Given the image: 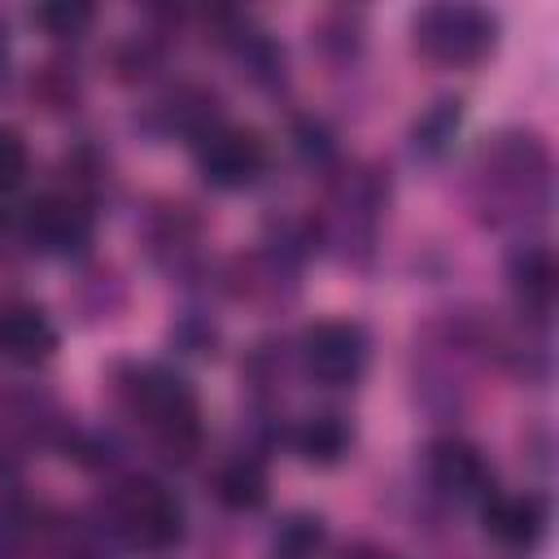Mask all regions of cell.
<instances>
[{"mask_svg":"<svg viewBox=\"0 0 559 559\" xmlns=\"http://www.w3.org/2000/svg\"><path fill=\"white\" fill-rule=\"evenodd\" d=\"M467 205L493 231H537L555 205V162L537 131L502 127L467 157Z\"/></svg>","mask_w":559,"mask_h":559,"instance_id":"1","label":"cell"},{"mask_svg":"<svg viewBox=\"0 0 559 559\" xmlns=\"http://www.w3.org/2000/svg\"><path fill=\"white\" fill-rule=\"evenodd\" d=\"M114 393L127 419H135L170 459H188L201 445V402L175 367L127 362L114 376Z\"/></svg>","mask_w":559,"mask_h":559,"instance_id":"2","label":"cell"},{"mask_svg":"<svg viewBox=\"0 0 559 559\" xmlns=\"http://www.w3.org/2000/svg\"><path fill=\"white\" fill-rule=\"evenodd\" d=\"M105 533L135 555H170L183 542L188 515L170 485L153 476H127L105 493Z\"/></svg>","mask_w":559,"mask_h":559,"instance_id":"3","label":"cell"},{"mask_svg":"<svg viewBox=\"0 0 559 559\" xmlns=\"http://www.w3.org/2000/svg\"><path fill=\"white\" fill-rule=\"evenodd\" d=\"M502 22L485 4L467 0H441L411 13V44L424 61L441 70H472L498 48Z\"/></svg>","mask_w":559,"mask_h":559,"instance_id":"4","label":"cell"},{"mask_svg":"<svg viewBox=\"0 0 559 559\" xmlns=\"http://www.w3.org/2000/svg\"><path fill=\"white\" fill-rule=\"evenodd\" d=\"M17 231L39 258H79L96 236V210L74 188H52L26 201Z\"/></svg>","mask_w":559,"mask_h":559,"instance_id":"5","label":"cell"},{"mask_svg":"<svg viewBox=\"0 0 559 559\" xmlns=\"http://www.w3.org/2000/svg\"><path fill=\"white\" fill-rule=\"evenodd\" d=\"M297 358L319 389H354L367 376L371 341L354 319H319L301 332Z\"/></svg>","mask_w":559,"mask_h":559,"instance_id":"6","label":"cell"},{"mask_svg":"<svg viewBox=\"0 0 559 559\" xmlns=\"http://www.w3.org/2000/svg\"><path fill=\"white\" fill-rule=\"evenodd\" d=\"M389 201V183L380 179V170L371 166H349L336 183H332V201H328V236L341 245L345 258H367L380 214Z\"/></svg>","mask_w":559,"mask_h":559,"instance_id":"7","label":"cell"},{"mask_svg":"<svg viewBox=\"0 0 559 559\" xmlns=\"http://www.w3.org/2000/svg\"><path fill=\"white\" fill-rule=\"evenodd\" d=\"M266 166H271V148H266L262 131H253V127L218 122L197 140V170L218 192L253 188L266 175Z\"/></svg>","mask_w":559,"mask_h":559,"instance_id":"8","label":"cell"},{"mask_svg":"<svg viewBox=\"0 0 559 559\" xmlns=\"http://www.w3.org/2000/svg\"><path fill=\"white\" fill-rule=\"evenodd\" d=\"M507 288L515 297V310L524 323L546 328L559 297V262L546 240H520L507 253Z\"/></svg>","mask_w":559,"mask_h":559,"instance_id":"9","label":"cell"},{"mask_svg":"<svg viewBox=\"0 0 559 559\" xmlns=\"http://www.w3.org/2000/svg\"><path fill=\"white\" fill-rule=\"evenodd\" d=\"M424 472H428V485L450 502L480 507L493 493V472H489L485 454L463 437H437L424 450Z\"/></svg>","mask_w":559,"mask_h":559,"instance_id":"10","label":"cell"},{"mask_svg":"<svg viewBox=\"0 0 559 559\" xmlns=\"http://www.w3.org/2000/svg\"><path fill=\"white\" fill-rule=\"evenodd\" d=\"M480 524L502 550L533 555L550 533V507L542 493H498L493 489L480 502Z\"/></svg>","mask_w":559,"mask_h":559,"instance_id":"11","label":"cell"},{"mask_svg":"<svg viewBox=\"0 0 559 559\" xmlns=\"http://www.w3.org/2000/svg\"><path fill=\"white\" fill-rule=\"evenodd\" d=\"M57 354V328L52 319L31 306V301H13L0 310V358L13 367H44Z\"/></svg>","mask_w":559,"mask_h":559,"instance_id":"12","label":"cell"},{"mask_svg":"<svg viewBox=\"0 0 559 559\" xmlns=\"http://www.w3.org/2000/svg\"><path fill=\"white\" fill-rule=\"evenodd\" d=\"M288 445L310 463V467H336L349 445H354V424L341 411H314L293 424Z\"/></svg>","mask_w":559,"mask_h":559,"instance_id":"13","label":"cell"},{"mask_svg":"<svg viewBox=\"0 0 559 559\" xmlns=\"http://www.w3.org/2000/svg\"><path fill=\"white\" fill-rule=\"evenodd\" d=\"M214 498L227 511H258V507H266V498H271L266 463L253 459V454H236V459L218 463V472H214Z\"/></svg>","mask_w":559,"mask_h":559,"instance_id":"14","label":"cell"},{"mask_svg":"<svg viewBox=\"0 0 559 559\" xmlns=\"http://www.w3.org/2000/svg\"><path fill=\"white\" fill-rule=\"evenodd\" d=\"M459 122H463V100H459V96L432 100V105L415 118V127H411V153L424 157V162L445 157L450 144H454V135H459Z\"/></svg>","mask_w":559,"mask_h":559,"instance_id":"15","label":"cell"},{"mask_svg":"<svg viewBox=\"0 0 559 559\" xmlns=\"http://www.w3.org/2000/svg\"><path fill=\"white\" fill-rule=\"evenodd\" d=\"M44 533V515L39 507H31L26 498H4L0 502V559H22Z\"/></svg>","mask_w":559,"mask_h":559,"instance_id":"16","label":"cell"},{"mask_svg":"<svg viewBox=\"0 0 559 559\" xmlns=\"http://www.w3.org/2000/svg\"><path fill=\"white\" fill-rule=\"evenodd\" d=\"M31 22L52 39H83L96 22V4L87 0H48L31 9Z\"/></svg>","mask_w":559,"mask_h":559,"instance_id":"17","label":"cell"},{"mask_svg":"<svg viewBox=\"0 0 559 559\" xmlns=\"http://www.w3.org/2000/svg\"><path fill=\"white\" fill-rule=\"evenodd\" d=\"M323 520L310 511L288 515L271 537V559H314L323 550Z\"/></svg>","mask_w":559,"mask_h":559,"instance_id":"18","label":"cell"},{"mask_svg":"<svg viewBox=\"0 0 559 559\" xmlns=\"http://www.w3.org/2000/svg\"><path fill=\"white\" fill-rule=\"evenodd\" d=\"M26 175H31V148H26L22 131L0 127V197L13 192V188H22Z\"/></svg>","mask_w":559,"mask_h":559,"instance_id":"19","label":"cell"},{"mask_svg":"<svg viewBox=\"0 0 559 559\" xmlns=\"http://www.w3.org/2000/svg\"><path fill=\"white\" fill-rule=\"evenodd\" d=\"M297 148H301L310 162H328V157H332V135H328L314 118H306V122L297 127Z\"/></svg>","mask_w":559,"mask_h":559,"instance_id":"20","label":"cell"},{"mask_svg":"<svg viewBox=\"0 0 559 559\" xmlns=\"http://www.w3.org/2000/svg\"><path fill=\"white\" fill-rule=\"evenodd\" d=\"M336 559H397V555H389V550H380V546H371V542H354V546H345Z\"/></svg>","mask_w":559,"mask_h":559,"instance_id":"21","label":"cell"},{"mask_svg":"<svg viewBox=\"0 0 559 559\" xmlns=\"http://www.w3.org/2000/svg\"><path fill=\"white\" fill-rule=\"evenodd\" d=\"M4 70H9V39H4V31H0V79H4Z\"/></svg>","mask_w":559,"mask_h":559,"instance_id":"22","label":"cell"},{"mask_svg":"<svg viewBox=\"0 0 559 559\" xmlns=\"http://www.w3.org/2000/svg\"><path fill=\"white\" fill-rule=\"evenodd\" d=\"M0 236H4V218H0Z\"/></svg>","mask_w":559,"mask_h":559,"instance_id":"23","label":"cell"}]
</instances>
